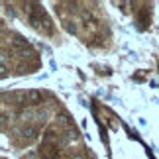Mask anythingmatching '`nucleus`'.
I'll use <instances>...</instances> for the list:
<instances>
[{
  "label": "nucleus",
  "mask_w": 159,
  "mask_h": 159,
  "mask_svg": "<svg viewBox=\"0 0 159 159\" xmlns=\"http://www.w3.org/2000/svg\"><path fill=\"white\" fill-rule=\"evenodd\" d=\"M26 96H28V102H30L32 106H38L39 102H41V94L38 93V90H28Z\"/></svg>",
  "instance_id": "nucleus-1"
},
{
  "label": "nucleus",
  "mask_w": 159,
  "mask_h": 159,
  "mask_svg": "<svg viewBox=\"0 0 159 159\" xmlns=\"http://www.w3.org/2000/svg\"><path fill=\"white\" fill-rule=\"evenodd\" d=\"M26 45H28V41L24 38H20V35H16V38L12 39V47H14V49H22V47H26Z\"/></svg>",
  "instance_id": "nucleus-2"
},
{
  "label": "nucleus",
  "mask_w": 159,
  "mask_h": 159,
  "mask_svg": "<svg viewBox=\"0 0 159 159\" xmlns=\"http://www.w3.org/2000/svg\"><path fill=\"white\" fill-rule=\"evenodd\" d=\"M22 134H24V138H28V139H34V138H35V134H38V132H35V128L28 126V128H24V130H22Z\"/></svg>",
  "instance_id": "nucleus-3"
},
{
  "label": "nucleus",
  "mask_w": 159,
  "mask_h": 159,
  "mask_svg": "<svg viewBox=\"0 0 159 159\" xmlns=\"http://www.w3.org/2000/svg\"><path fill=\"white\" fill-rule=\"evenodd\" d=\"M77 138H79V134H77V130H69V132H67V139H71V142H75Z\"/></svg>",
  "instance_id": "nucleus-4"
},
{
  "label": "nucleus",
  "mask_w": 159,
  "mask_h": 159,
  "mask_svg": "<svg viewBox=\"0 0 159 159\" xmlns=\"http://www.w3.org/2000/svg\"><path fill=\"white\" fill-rule=\"evenodd\" d=\"M57 118H59V122H61V124H65V126H67V124H69V116H67L65 112H63V114H59V116H57Z\"/></svg>",
  "instance_id": "nucleus-5"
},
{
  "label": "nucleus",
  "mask_w": 159,
  "mask_h": 159,
  "mask_svg": "<svg viewBox=\"0 0 159 159\" xmlns=\"http://www.w3.org/2000/svg\"><path fill=\"white\" fill-rule=\"evenodd\" d=\"M81 16H83V20H84V22H89V20H93V16H90V14H89V12H83V14H81Z\"/></svg>",
  "instance_id": "nucleus-6"
}]
</instances>
